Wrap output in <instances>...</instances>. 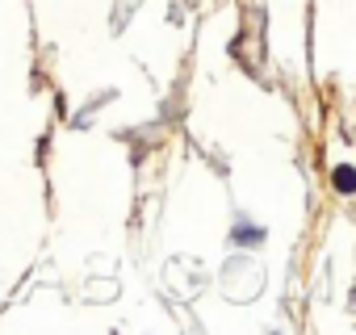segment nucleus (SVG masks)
Returning a JSON list of instances; mask_svg holds the SVG:
<instances>
[{
	"label": "nucleus",
	"instance_id": "nucleus-2",
	"mask_svg": "<svg viewBox=\"0 0 356 335\" xmlns=\"http://www.w3.org/2000/svg\"><path fill=\"white\" fill-rule=\"evenodd\" d=\"M235 239H239L243 247H252V243H260V239H264V231H235Z\"/></svg>",
	"mask_w": 356,
	"mask_h": 335
},
{
	"label": "nucleus",
	"instance_id": "nucleus-1",
	"mask_svg": "<svg viewBox=\"0 0 356 335\" xmlns=\"http://www.w3.org/2000/svg\"><path fill=\"white\" fill-rule=\"evenodd\" d=\"M335 189H339V193H352V189H356V172H352L348 163L335 168Z\"/></svg>",
	"mask_w": 356,
	"mask_h": 335
}]
</instances>
